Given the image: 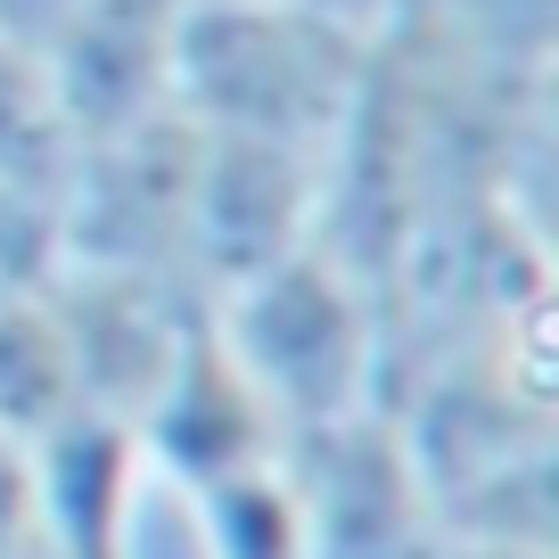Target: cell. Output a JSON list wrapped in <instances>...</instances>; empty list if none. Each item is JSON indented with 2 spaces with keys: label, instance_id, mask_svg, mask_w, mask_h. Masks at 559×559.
I'll use <instances>...</instances> for the list:
<instances>
[{
  "label": "cell",
  "instance_id": "1",
  "mask_svg": "<svg viewBox=\"0 0 559 559\" xmlns=\"http://www.w3.org/2000/svg\"><path fill=\"white\" fill-rule=\"evenodd\" d=\"M379 74V25L288 0H181L174 116L214 140L337 157Z\"/></svg>",
  "mask_w": 559,
  "mask_h": 559
},
{
  "label": "cell",
  "instance_id": "2",
  "mask_svg": "<svg viewBox=\"0 0 559 559\" xmlns=\"http://www.w3.org/2000/svg\"><path fill=\"white\" fill-rule=\"evenodd\" d=\"M206 321L288 444L386 403V305L321 239L230 280Z\"/></svg>",
  "mask_w": 559,
  "mask_h": 559
},
{
  "label": "cell",
  "instance_id": "3",
  "mask_svg": "<svg viewBox=\"0 0 559 559\" xmlns=\"http://www.w3.org/2000/svg\"><path fill=\"white\" fill-rule=\"evenodd\" d=\"M288 493H297V559H444L453 551L444 493L386 403L288 444Z\"/></svg>",
  "mask_w": 559,
  "mask_h": 559
},
{
  "label": "cell",
  "instance_id": "4",
  "mask_svg": "<svg viewBox=\"0 0 559 559\" xmlns=\"http://www.w3.org/2000/svg\"><path fill=\"white\" fill-rule=\"evenodd\" d=\"M41 297L58 313V337L74 354V386L83 412L140 428V412L157 403L165 370H174L181 337L198 330L206 305L165 288V280H132V272H91V263H41Z\"/></svg>",
  "mask_w": 559,
  "mask_h": 559
},
{
  "label": "cell",
  "instance_id": "5",
  "mask_svg": "<svg viewBox=\"0 0 559 559\" xmlns=\"http://www.w3.org/2000/svg\"><path fill=\"white\" fill-rule=\"evenodd\" d=\"M321 198H330V157L263 148V140H214L198 132V174H190V255L206 305L230 280L297 255L321 239Z\"/></svg>",
  "mask_w": 559,
  "mask_h": 559
},
{
  "label": "cell",
  "instance_id": "6",
  "mask_svg": "<svg viewBox=\"0 0 559 559\" xmlns=\"http://www.w3.org/2000/svg\"><path fill=\"white\" fill-rule=\"evenodd\" d=\"M174 25L181 0H74L41 41V74L74 148L174 107Z\"/></svg>",
  "mask_w": 559,
  "mask_h": 559
},
{
  "label": "cell",
  "instance_id": "7",
  "mask_svg": "<svg viewBox=\"0 0 559 559\" xmlns=\"http://www.w3.org/2000/svg\"><path fill=\"white\" fill-rule=\"evenodd\" d=\"M132 444L157 461V469L190 477V486H223V477L263 469V461L288 453L280 419L263 412V395L239 379V362L223 354V337H214L206 313L181 337V354H174V370H165L157 403L140 412Z\"/></svg>",
  "mask_w": 559,
  "mask_h": 559
},
{
  "label": "cell",
  "instance_id": "8",
  "mask_svg": "<svg viewBox=\"0 0 559 559\" xmlns=\"http://www.w3.org/2000/svg\"><path fill=\"white\" fill-rule=\"evenodd\" d=\"M67 419H99V412H83L74 354L58 337V313L41 297V280H17V288H0V437L41 444Z\"/></svg>",
  "mask_w": 559,
  "mask_h": 559
},
{
  "label": "cell",
  "instance_id": "9",
  "mask_svg": "<svg viewBox=\"0 0 559 559\" xmlns=\"http://www.w3.org/2000/svg\"><path fill=\"white\" fill-rule=\"evenodd\" d=\"M67 165H74V132L50 99V74L25 41L0 34V190L50 214L67 190Z\"/></svg>",
  "mask_w": 559,
  "mask_h": 559
},
{
  "label": "cell",
  "instance_id": "10",
  "mask_svg": "<svg viewBox=\"0 0 559 559\" xmlns=\"http://www.w3.org/2000/svg\"><path fill=\"white\" fill-rule=\"evenodd\" d=\"M99 559H223L214 519H206V493L140 453L132 477H123L116 519H107V535H99Z\"/></svg>",
  "mask_w": 559,
  "mask_h": 559
},
{
  "label": "cell",
  "instance_id": "11",
  "mask_svg": "<svg viewBox=\"0 0 559 559\" xmlns=\"http://www.w3.org/2000/svg\"><path fill=\"white\" fill-rule=\"evenodd\" d=\"M50 263V214L0 190V280H34Z\"/></svg>",
  "mask_w": 559,
  "mask_h": 559
},
{
  "label": "cell",
  "instance_id": "12",
  "mask_svg": "<svg viewBox=\"0 0 559 559\" xmlns=\"http://www.w3.org/2000/svg\"><path fill=\"white\" fill-rule=\"evenodd\" d=\"M288 9H330V17H354V25H386L395 0H288Z\"/></svg>",
  "mask_w": 559,
  "mask_h": 559
},
{
  "label": "cell",
  "instance_id": "13",
  "mask_svg": "<svg viewBox=\"0 0 559 559\" xmlns=\"http://www.w3.org/2000/svg\"><path fill=\"white\" fill-rule=\"evenodd\" d=\"M444 559H551L543 543H453Z\"/></svg>",
  "mask_w": 559,
  "mask_h": 559
}]
</instances>
